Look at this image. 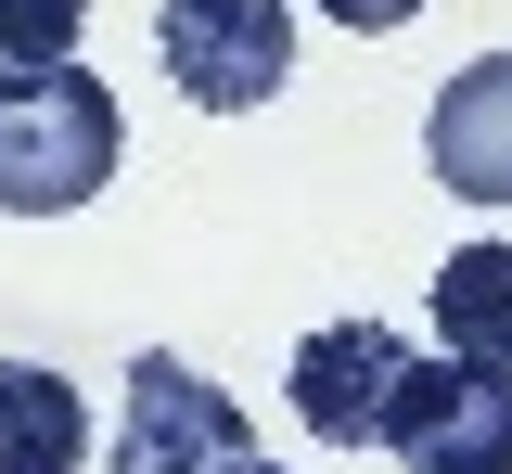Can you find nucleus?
Masks as SVG:
<instances>
[{
  "label": "nucleus",
  "instance_id": "nucleus-1",
  "mask_svg": "<svg viewBox=\"0 0 512 474\" xmlns=\"http://www.w3.org/2000/svg\"><path fill=\"white\" fill-rule=\"evenodd\" d=\"M128 116L90 65H0V218H64L116 180Z\"/></svg>",
  "mask_w": 512,
  "mask_h": 474
},
{
  "label": "nucleus",
  "instance_id": "nucleus-2",
  "mask_svg": "<svg viewBox=\"0 0 512 474\" xmlns=\"http://www.w3.org/2000/svg\"><path fill=\"white\" fill-rule=\"evenodd\" d=\"M154 39H167L180 103H205V116H256V103L295 77V0H167Z\"/></svg>",
  "mask_w": 512,
  "mask_h": 474
},
{
  "label": "nucleus",
  "instance_id": "nucleus-3",
  "mask_svg": "<svg viewBox=\"0 0 512 474\" xmlns=\"http://www.w3.org/2000/svg\"><path fill=\"white\" fill-rule=\"evenodd\" d=\"M231 462H256V423L192 359H167V346H141L128 359V423H116V462L103 474H231Z\"/></svg>",
  "mask_w": 512,
  "mask_h": 474
},
{
  "label": "nucleus",
  "instance_id": "nucleus-4",
  "mask_svg": "<svg viewBox=\"0 0 512 474\" xmlns=\"http://www.w3.org/2000/svg\"><path fill=\"white\" fill-rule=\"evenodd\" d=\"M384 449L410 474H512V372L410 359L397 372V410H384Z\"/></svg>",
  "mask_w": 512,
  "mask_h": 474
},
{
  "label": "nucleus",
  "instance_id": "nucleus-5",
  "mask_svg": "<svg viewBox=\"0 0 512 474\" xmlns=\"http://www.w3.org/2000/svg\"><path fill=\"white\" fill-rule=\"evenodd\" d=\"M397 372H410V334L397 321H320L295 346V423H308L320 449H384Z\"/></svg>",
  "mask_w": 512,
  "mask_h": 474
},
{
  "label": "nucleus",
  "instance_id": "nucleus-6",
  "mask_svg": "<svg viewBox=\"0 0 512 474\" xmlns=\"http://www.w3.org/2000/svg\"><path fill=\"white\" fill-rule=\"evenodd\" d=\"M423 154H436V180L461 205H512V52H487V65H461L436 90Z\"/></svg>",
  "mask_w": 512,
  "mask_h": 474
},
{
  "label": "nucleus",
  "instance_id": "nucleus-7",
  "mask_svg": "<svg viewBox=\"0 0 512 474\" xmlns=\"http://www.w3.org/2000/svg\"><path fill=\"white\" fill-rule=\"evenodd\" d=\"M90 462V410L64 372L39 359H0V474H77Z\"/></svg>",
  "mask_w": 512,
  "mask_h": 474
},
{
  "label": "nucleus",
  "instance_id": "nucleus-8",
  "mask_svg": "<svg viewBox=\"0 0 512 474\" xmlns=\"http://www.w3.org/2000/svg\"><path fill=\"white\" fill-rule=\"evenodd\" d=\"M436 334L474 372H512V244H461L436 270Z\"/></svg>",
  "mask_w": 512,
  "mask_h": 474
},
{
  "label": "nucleus",
  "instance_id": "nucleus-9",
  "mask_svg": "<svg viewBox=\"0 0 512 474\" xmlns=\"http://www.w3.org/2000/svg\"><path fill=\"white\" fill-rule=\"evenodd\" d=\"M90 0H0V65H77Z\"/></svg>",
  "mask_w": 512,
  "mask_h": 474
},
{
  "label": "nucleus",
  "instance_id": "nucleus-10",
  "mask_svg": "<svg viewBox=\"0 0 512 474\" xmlns=\"http://www.w3.org/2000/svg\"><path fill=\"white\" fill-rule=\"evenodd\" d=\"M308 13H333V26H346V39H384V26H410V13H423V0H308Z\"/></svg>",
  "mask_w": 512,
  "mask_h": 474
},
{
  "label": "nucleus",
  "instance_id": "nucleus-11",
  "mask_svg": "<svg viewBox=\"0 0 512 474\" xmlns=\"http://www.w3.org/2000/svg\"><path fill=\"white\" fill-rule=\"evenodd\" d=\"M231 474H282V462H231Z\"/></svg>",
  "mask_w": 512,
  "mask_h": 474
}]
</instances>
